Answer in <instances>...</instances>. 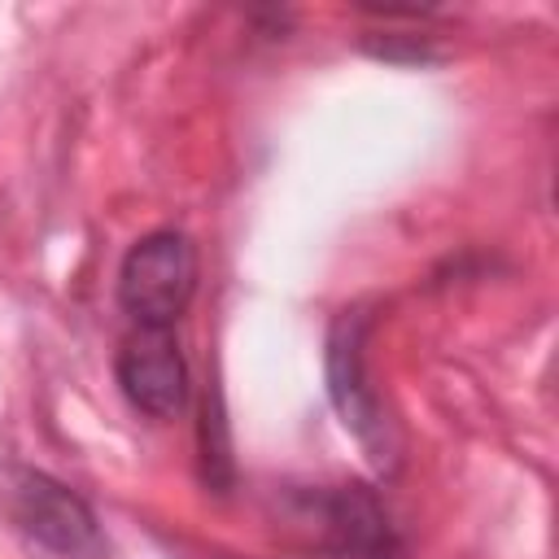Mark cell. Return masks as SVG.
Instances as JSON below:
<instances>
[{"label": "cell", "mask_w": 559, "mask_h": 559, "mask_svg": "<svg viewBox=\"0 0 559 559\" xmlns=\"http://www.w3.org/2000/svg\"><path fill=\"white\" fill-rule=\"evenodd\" d=\"M197 293V245L175 231L140 236L118 266V306L140 328H170Z\"/></svg>", "instance_id": "6da1fadb"}, {"label": "cell", "mask_w": 559, "mask_h": 559, "mask_svg": "<svg viewBox=\"0 0 559 559\" xmlns=\"http://www.w3.org/2000/svg\"><path fill=\"white\" fill-rule=\"evenodd\" d=\"M362 332H367V314L362 310H345L332 323V336H328V393H332V406L341 411V424L358 437L367 459L380 472H393L397 432H393V419L384 415V402H380L371 376H367Z\"/></svg>", "instance_id": "7a4b0ae2"}, {"label": "cell", "mask_w": 559, "mask_h": 559, "mask_svg": "<svg viewBox=\"0 0 559 559\" xmlns=\"http://www.w3.org/2000/svg\"><path fill=\"white\" fill-rule=\"evenodd\" d=\"M13 524L57 559H105V533L92 507L48 472L17 467L9 485Z\"/></svg>", "instance_id": "3957f363"}, {"label": "cell", "mask_w": 559, "mask_h": 559, "mask_svg": "<svg viewBox=\"0 0 559 559\" xmlns=\"http://www.w3.org/2000/svg\"><path fill=\"white\" fill-rule=\"evenodd\" d=\"M114 376L122 397L148 419H175L188 406V358L170 328H131L118 345Z\"/></svg>", "instance_id": "277c9868"}, {"label": "cell", "mask_w": 559, "mask_h": 559, "mask_svg": "<svg viewBox=\"0 0 559 559\" xmlns=\"http://www.w3.org/2000/svg\"><path fill=\"white\" fill-rule=\"evenodd\" d=\"M328 542L345 559H389V515L362 485H341L328 498Z\"/></svg>", "instance_id": "5b68a950"}]
</instances>
